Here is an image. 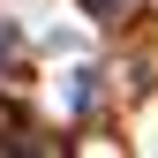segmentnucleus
Returning <instances> with one entry per match:
<instances>
[{
    "mask_svg": "<svg viewBox=\"0 0 158 158\" xmlns=\"http://www.w3.org/2000/svg\"><path fill=\"white\" fill-rule=\"evenodd\" d=\"M83 8H90V15H113V0H83Z\"/></svg>",
    "mask_w": 158,
    "mask_h": 158,
    "instance_id": "f257e3e1",
    "label": "nucleus"
}]
</instances>
